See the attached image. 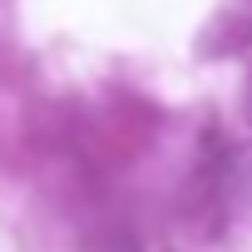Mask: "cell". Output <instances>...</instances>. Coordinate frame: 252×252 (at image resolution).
I'll return each instance as SVG.
<instances>
[{
    "instance_id": "7a4b0ae2",
    "label": "cell",
    "mask_w": 252,
    "mask_h": 252,
    "mask_svg": "<svg viewBox=\"0 0 252 252\" xmlns=\"http://www.w3.org/2000/svg\"><path fill=\"white\" fill-rule=\"evenodd\" d=\"M154 109L144 104V99H134V94H114V99H104L89 119H84V149L99 158V163H129V158H139L144 149H149V139H154Z\"/></svg>"
},
{
    "instance_id": "5b68a950",
    "label": "cell",
    "mask_w": 252,
    "mask_h": 252,
    "mask_svg": "<svg viewBox=\"0 0 252 252\" xmlns=\"http://www.w3.org/2000/svg\"><path fill=\"white\" fill-rule=\"evenodd\" d=\"M242 119H247V129H252V74H247V89H242Z\"/></svg>"
},
{
    "instance_id": "3957f363",
    "label": "cell",
    "mask_w": 252,
    "mask_h": 252,
    "mask_svg": "<svg viewBox=\"0 0 252 252\" xmlns=\"http://www.w3.org/2000/svg\"><path fill=\"white\" fill-rule=\"evenodd\" d=\"M79 252H144V237L129 222L109 218V222H99V227H89L79 237Z\"/></svg>"
},
{
    "instance_id": "6da1fadb",
    "label": "cell",
    "mask_w": 252,
    "mask_h": 252,
    "mask_svg": "<svg viewBox=\"0 0 252 252\" xmlns=\"http://www.w3.org/2000/svg\"><path fill=\"white\" fill-rule=\"evenodd\" d=\"M227 183H232V144L222 139L218 124H208L198 139V158L183 178L178 193V213L198 237H218L222 232V213H227Z\"/></svg>"
},
{
    "instance_id": "277c9868",
    "label": "cell",
    "mask_w": 252,
    "mask_h": 252,
    "mask_svg": "<svg viewBox=\"0 0 252 252\" xmlns=\"http://www.w3.org/2000/svg\"><path fill=\"white\" fill-rule=\"evenodd\" d=\"M247 45H252V15H227V20H218L208 55H232V50H247Z\"/></svg>"
}]
</instances>
